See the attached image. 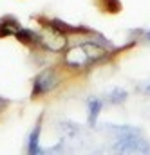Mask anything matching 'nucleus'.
<instances>
[{
    "mask_svg": "<svg viewBox=\"0 0 150 155\" xmlns=\"http://www.w3.org/2000/svg\"><path fill=\"white\" fill-rule=\"evenodd\" d=\"M89 121H90V124L94 126L96 124V119H98V114H100V110H101V101L100 99H89Z\"/></svg>",
    "mask_w": 150,
    "mask_h": 155,
    "instance_id": "6",
    "label": "nucleus"
},
{
    "mask_svg": "<svg viewBox=\"0 0 150 155\" xmlns=\"http://www.w3.org/2000/svg\"><path fill=\"white\" fill-rule=\"evenodd\" d=\"M58 85L56 74L53 71H43L42 74H38L35 79V88H33V96H40V94H47L49 90H53Z\"/></svg>",
    "mask_w": 150,
    "mask_h": 155,
    "instance_id": "3",
    "label": "nucleus"
},
{
    "mask_svg": "<svg viewBox=\"0 0 150 155\" xmlns=\"http://www.w3.org/2000/svg\"><path fill=\"white\" fill-rule=\"evenodd\" d=\"M148 40H150V33H148Z\"/></svg>",
    "mask_w": 150,
    "mask_h": 155,
    "instance_id": "9",
    "label": "nucleus"
},
{
    "mask_svg": "<svg viewBox=\"0 0 150 155\" xmlns=\"http://www.w3.org/2000/svg\"><path fill=\"white\" fill-rule=\"evenodd\" d=\"M20 24L16 18L13 16H4L0 20V38H5V36H16V33L20 31Z\"/></svg>",
    "mask_w": 150,
    "mask_h": 155,
    "instance_id": "4",
    "label": "nucleus"
},
{
    "mask_svg": "<svg viewBox=\"0 0 150 155\" xmlns=\"http://www.w3.org/2000/svg\"><path fill=\"white\" fill-rule=\"evenodd\" d=\"M125 97H127V92H125V90H121V88L112 90V92H111V96H109L111 103H123V101H125Z\"/></svg>",
    "mask_w": 150,
    "mask_h": 155,
    "instance_id": "7",
    "label": "nucleus"
},
{
    "mask_svg": "<svg viewBox=\"0 0 150 155\" xmlns=\"http://www.w3.org/2000/svg\"><path fill=\"white\" fill-rule=\"evenodd\" d=\"M145 92H148V94H150V83L147 85V87H145Z\"/></svg>",
    "mask_w": 150,
    "mask_h": 155,
    "instance_id": "8",
    "label": "nucleus"
},
{
    "mask_svg": "<svg viewBox=\"0 0 150 155\" xmlns=\"http://www.w3.org/2000/svg\"><path fill=\"white\" fill-rule=\"evenodd\" d=\"M38 41L45 47V49H49V51H53V52H60V51H63L65 49V45H67V36L62 33V29H58L56 25H47L45 29H43V33L38 36Z\"/></svg>",
    "mask_w": 150,
    "mask_h": 155,
    "instance_id": "2",
    "label": "nucleus"
},
{
    "mask_svg": "<svg viewBox=\"0 0 150 155\" xmlns=\"http://www.w3.org/2000/svg\"><path fill=\"white\" fill-rule=\"evenodd\" d=\"M103 54H105V51L101 49V45H98L94 41H87V43L74 45L67 51L65 63L71 69H85V67L92 65L94 61L101 60Z\"/></svg>",
    "mask_w": 150,
    "mask_h": 155,
    "instance_id": "1",
    "label": "nucleus"
},
{
    "mask_svg": "<svg viewBox=\"0 0 150 155\" xmlns=\"http://www.w3.org/2000/svg\"><path fill=\"white\" fill-rule=\"evenodd\" d=\"M38 137H40V124H36L35 130L29 134V139H27V152L29 153H42V150L38 146Z\"/></svg>",
    "mask_w": 150,
    "mask_h": 155,
    "instance_id": "5",
    "label": "nucleus"
}]
</instances>
